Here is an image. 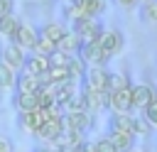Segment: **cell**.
I'll return each mask as SVG.
<instances>
[{
  "label": "cell",
  "mask_w": 157,
  "mask_h": 152,
  "mask_svg": "<svg viewBox=\"0 0 157 152\" xmlns=\"http://www.w3.org/2000/svg\"><path fill=\"white\" fill-rule=\"evenodd\" d=\"M71 2L83 12V17H98L105 10V0H71Z\"/></svg>",
  "instance_id": "17"
},
{
  "label": "cell",
  "mask_w": 157,
  "mask_h": 152,
  "mask_svg": "<svg viewBox=\"0 0 157 152\" xmlns=\"http://www.w3.org/2000/svg\"><path fill=\"white\" fill-rule=\"evenodd\" d=\"M78 59L86 64V69H96V66H108V56L103 54V49L98 47V42L83 44L78 51Z\"/></svg>",
  "instance_id": "10"
},
{
  "label": "cell",
  "mask_w": 157,
  "mask_h": 152,
  "mask_svg": "<svg viewBox=\"0 0 157 152\" xmlns=\"http://www.w3.org/2000/svg\"><path fill=\"white\" fill-rule=\"evenodd\" d=\"M152 130H155V127L147 123V118H145L142 113H140V115H135V135H137V137H150V135H152Z\"/></svg>",
  "instance_id": "22"
},
{
  "label": "cell",
  "mask_w": 157,
  "mask_h": 152,
  "mask_svg": "<svg viewBox=\"0 0 157 152\" xmlns=\"http://www.w3.org/2000/svg\"><path fill=\"white\" fill-rule=\"evenodd\" d=\"M78 152H96V147H93V142L83 140V142H81V147H78Z\"/></svg>",
  "instance_id": "31"
},
{
  "label": "cell",
  "mask_w": 157,
  "mask_h": 152,
  "mask_svg": "<svg viewBox=\"0 0 157 152\" xmlns=\"http://www.w3.org/2000/svg\"><path fill=\"white\" fill-rule=\"evenodd\" d=\"M71 29L81 37L83 44H91V42H98V39H101V34H103L105 27L101 25L98 17H81V20H76V22L71 25Z\"/></svg>",
  "instance_id": "1"
},
{
  "label": "cell",
  "mask_w": 157,
  "mask_h": 152,
  "mask_svg": "<svg viewBox=\"0 0 157 152\" xmlns=\"http://www.w3.org/2000/svg\"><path fill=\"white\" fill-rule=\"evenodd\" d=\"M61 132H64V118L42 123V125H39V130H37L32 137H37V140H39V145H56V140L61 137Z\"/></svg>",
  "instance_id": "9"
},
{
  "label": "cell",
  "mask_w": 157,
  "mask_h": 152,
  "mask_svg": "<svg viewBox=\"0 0 157 152\" xmlns=\"http://www.w3.org/2000/svg\"><path fill=\"white\" fill-rule=\"evenodd\" d=\"M81 47H83V42H81V37L69 27L66 29V34L59 39V44H56V51H61V54H66V56H78V51H81Z\"/></svg>",
  "instance_id": "12"
},
{
  "label": "cell",
  "mask_w": 157,
  "mask_h": 152,
  "mask_svg": "<svg viewBox=\"0 0 157 152\" xmlns=\"http://www.w3.org/2000/svg\"><path fill=\"white\" fill-rule=\"evenodd\" d=\"M0 152H12V142L5 140V137H0Z\"/></svg>",
  "instance_id": "30"
},
{
  "label": "cell",
  "mask_w": 157,
  "mask_h": 152,
  "mask_svg": "<svg viewBox=\"0 0 157 152\" xmlns=\"http://www.w3.org/2000/svg\"><path fill=\"white\" fill-rule=\"evenodd\" d=\"M115 5H118V7H123V10H137L140 0H115Z\"/></svg>",
  "instance_id": "28"
},
{
  "label": "cell",
  "mask_w": 157,
  "mask_h": 152,
  "mask_svg": "<svg viewBox=\"0 0 157 152\" xmlns=\"http://www.w3.org/2000/svg\"><path fill=\"white\" fill-rule=\"evenodd\" d=\"M25 59H27V51L20 49L17 44L7 42L5 47H0V64H5V66H7L10 71H15V74H20V71L25 69Z\"/></svg>",
  "instance_id": "5"
},
{
  "label": "cell",
  "mask_w": 157,
  "mask_h": 152,
  "mask_svg": "<svg viewBox=\"0 0 157 152\" xmlns=\"http://www.w3.org/2000/svg\"><path fill=\"white\" fill-rule=\"evenodd\" d=\"M93 147H96V152H118V150H115V145L110 142V137H108V135H103V137L93 140Z\"/></svg>",
  "instance_id": "24"
},
{
  "label": "cell",
  "mask_w": 157,
  "mask_h": 152,
  "mask_svg": "<svg viewBox=\"0 0 157 152\" xmlns=\"http://www.w3.org/2000/svg\"><path fill=\"white\" fill-rule=\"evenodd\" d=\"M130 152H145V150H137V147H132V150H130Z\"/></svg>",
  "instance_id": "32"
},
{
  "label": "cell",
  "mask_w": 157,
  "mask_h": 152,
  "mask_svg": "<svg viewBox=\"0 0 157 152\" xmlns=\"http://www.w3.org/2000/svg\"><path fill=\"white\" fill-rule=\"evenodd\" d=\"M44 86V81L34 74H27V71H20L17 74V81H15V91L17 93H39V88Z\"/></svg>",
  "instance_id": "13"
},
{
  "label": "cell",
  "mask_w": 157,
  "mask_h": 152,
  "mask_svg": "<svg viewBox=\"0 0 157 152\" xmlns=\"http://www.w3.org/2000/svg\"><path fill=\"white\" fill-rule=\"evenodd\" d=\"M142 115H145V118H147V123H150V125L157 130V101H155V103H152V105H150V108H147Z\"/></svg>",
  "instance_id": "26"
},
{
  "label": "cell",
  "mask_w": 157,
  "mask_h": 152,
  "mask_svg": "<svg viewBox=\"0 0 157 152\" xmlns=\"http://www.w3.org/2000/svg\"><path fill=\"white\" fill-rule=\"evenodd\" d=\"M22 71L34 74V76H39V78H42V76L49 71V56L29 51V54H27V59H25V69H22Z\"/></svg>",
  "instance_id": "14"
},
{
  "label": "cell",
  "mask_w": 157,
  "mask_h": 152,
  "mask_svg": "<svg viewBox=\"0 0 157 152\" xmlns=\"http://www.w3.org/2000/svg\"><path fill=\"white\" fill-rule=\"evenodd\" d=\"M108 137H110V142L115 145V150L118 152H130L132 147H135V135H123V132H108Z\"/></svg>",
  "instance_id": "20"
},
{
  "label": "cell",
  "mask_w": 157,
  "mask_h": 152,
  "mask_svg": "<svg viewBox=\"0 0 157 152\" xmlns=\"http://www.w3.org/2000/svg\"><path fill=\"white\" fill-rule=\"evenodd\" d=\"M32 152H59V150H56L54 145H37Z\"/></svg>",
  "instance_id": "29"
},
{
  "label": "cell",
  "mask_w": 157,
  "mask_h": 152,
  "mask_svg": "<svg viewBox=\"0 0 157 152\" xmlns=\"http://www.w3.org/2000/svg\"><path fill=\"white\" fill-rule=\"evenodd\" d=\"M155 101H157V88L152 83H147V81L132 83V110L145 113Z\"/></svg>",
  "instance_id": "2"
},
{
  "label": "cell",
  "mask_w": 157,
  "mask_h": 152,
  "mask_svg": "<svg viewBox=\"0 0 157 152\" xmlns=\"http://www.w3.org/2000/svg\"><path fill=\"white\" fill-rule=\"evenodd\" d=\"M81 98H83L86 110H88L93 118L101 115L103 110H108V93H105V91H96V88L81 86Z\"/></svg>",
  "instance_id": "6"
},
{
  "label": "cell",
  "mask_w": 157,
  "mask_h": 152,
  "mask_svg": "<svg viewBox=\"0 0 157 152\" xmlns=\"http://www.w3.org/2000/svg\"><path fill=\"white\" fill-rule=\"evenodd\" d=\"M71 59H74V56H66V54H61V51H54V54H49V66H69Z\"/></svg>",
  "instance_id": "25"
},
{
  "label": "cell",
  "mask_w": 157,
  "mask_h": 152,
  "mask_svg": "<svg viewBox=\"0 0 157 152\" xmlns=\"http://www.w3.org/2000/svg\"><path fill=\"white\" fill-rule=\"evenodd\" d=\"M108 130L110 132H123V135H135V115L132 113H113L108 118Z\"/></svg>",
  "instance_id": "11"
},
{
  "label": "cell",
  "mask_w": 157,
  "mask_h": 152,
  "mask_svg": "<svg viewBox=\"0 0 157 152\" xmlns=\"http://www.w3.org/2000/svg\"><path fill=\"white\" fill-rule=\"evenodd\" d=\"M12 103H15L17 113H32V110H37L42 105L39 103V93H17V91L12 96Z\"/></svg>",
  "instance_id": "16"
},
{
  "label": "cell",
  "mask_w": 157,
  "mask_h": 152,
  "mask_svg": "<svg viewBox=\"0 0 157 152\" xmlns=\"http://www.w3.org/2000/svg\"><path fill=\"white\" fill-rule=\"evenodd\" d=\"M108 108L113 113H132V83L108 91Z\"/></svg>",
  "instance_id": "3"
},
{
  "label": "cell",
  "mask_w": 157,
  "mask_h": 152,
  "mask_svg": "<svg viewBox=\"0 0 157 152\" xmlns=\"http://www.w3.org/2000/svg\"><path fill=\"white\" fill-rule=\"evenodd\" d=\"M98 47L103 49V54H105L108 61H110V59H115V56L123 51L125 37H123L120 29H103V34H101V39H98Z\"/></svg>",
  "instance_id": "4"
},
{
  "label": "cell",
  "mask_w": 157,
  "mask_h": 152,
  "mask_svg": "<svg viewBox=\"0 0 157 152\" xmlns=\"http://www.w3.org/2000/svg\"><path fill=\"white\" fill-rule=\"evenodd\" d=\"M15 81H17V74L10 71L5 64H0V91H15Z\"/></svg>",
  "instance_id": "21"
},
{
  "label": "cell",
  "mask_w": 157,
  "mask_h": 152,
  "mask_svg": "<svg viewBox=\"0 0 157 152\" xmlns=\"http://www.w3.org/2000/svg\"><path fill=\"white\" fill-rule=\"evenodd\" d=\"M20 17L12 12V15H5V17H0V37L2 39H7V42H12V37H15V32H17V27H20Z\"/></svg>",
  "instance_id": "18"
},
{
  "label": "cell",
  "mask_w": 157,
  "mask_h": 152,
  "mask_svg": "<svg viewBox=\"0 0 157 152\" xmlns=\"http://www.w3.org/2000/svg\"><path fill=\"white\" fill-rule=\"evenodd\" d=\"M32 51H34V54H44V56H49V54H54V51H56V44H54V42H49V39H44V37H39Z\"/></svg>",
  "instance_id": "23"
},
{
  "label": "cell",
  "mask_w": 157,
  "mask_h": 152,
  "mask_svg": "<svg viewBox=\"0 0 157 152\" xmlns=\"http://www.w3.org/2000/svg\"><path fill=\"white\" fill-rule=\"evenodd\" d=\"M37 39H39V27H34L32 22H20V27H17L15 37H12V44H17L25 51H32Z\"/></svg>",
  "instance_id": "7"
},
{
  "label": "cell",
  "mask_w": 157,
  "mask_h": 152,
  "mask_svg": "<svg viewBox=\"0 0 157 152\" xmlns=\"http://www.w3.org/2000/svg\"><path fill=\"white\" fill-rule=\"evenodd\" d=\"M0 98H2V91H0Z\"/></svg>",
  "instance_id": "33"
},
{
  "label": "cell",
  "mask_w": 157,
  "mask_h": 152,
  "mask_svg": "<svg viewBox=\"0 0 157 152\" xmlns=\"http://www.w3.org/2000/svg\"><path fill=\"white\" fill-rule=\"evenodd\" d=\"M137 10H140V20L142 22L157 25V0H140Z\"/></svg>",
  "instance_id": "19"
},
{
  "label": "cell",
  "mask_w": 157,
  "mask_h": 152,
  "mask_svg": "<svg viewBox=\"0 0 157 152\" xmlns=\"http://www.w3.org/2000/svg\"><path fill=\"white\" fill-rule=\"evenodd\" d=\"M15 12V0H0V17Z\"/></svg>",
  "instance_id": "27"
},
{
  "label": "cell",
  "mask_w": 157,
  "mask_h": 152,
  "mask_svg": "<svg viewBox=\"0 0 157 152\" xmlns=\"http://www.w3.org/2000/svg\"><path fill=\"white\" fill-rule=\"evenodd\" d=\"M108 83H110V71L108 66H96V69H86L81 86L86 88H96V91H105L108 93Z\"/></svg>",
  "instance_id": "8"
},
{
  "label": "cell",
  "mask_w": 157,
  "mask_h": 152,
  "mask_svg": "<svg viewBox=\"0 0 157 152\" xmlns=\"http://www.w3.org/2000/svg\"><path fill=\"white\" fill-rule=\"evenodd\" d=\"M66 29H69V27H66L64 22H59V20H49V22H44V25L39 27V37H44V39L59 44V39L66 34Z\"/></svg>",
  "instance_id": "15"
}]
</instances>
